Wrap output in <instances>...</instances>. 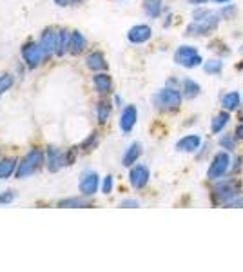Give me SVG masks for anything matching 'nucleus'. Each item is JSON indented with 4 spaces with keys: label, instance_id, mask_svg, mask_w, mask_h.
<instances>
[{
    "label": "nucleus",
    "instance_id": "33",
    "mask_svg": "<svg viewBox=\"0 0 243 272\" xmlns=\"http://www.w3.org/2000/svg\"><path fill=\"white\" fill-rule=\"evenodd\" d=\"M120 207H129V209H133V207H140V203L136 202V200H124V202L120 203Z\"/></svg>",
    "mask_w": 243,
    "mask_h": 272
},
{
    "label": "nucleus",
    "instance_id": "13",
    "mask_svg": "<svg viewBox=\"0 0 243 272\" xmlns=\"http://www.w3.org/2000/svg\"><path fill=\"white\" fill-rule=\"evenodd\" d=\"M64 165H66V154L57 147H49L47 149V169L51 173H57Z\"/></svg>",
    "mask_w": 243,
    "mask_h": 272
},
{
    "label": "nucleus",
    "instance_id": "25",
    "mask_svg": "<svg viewBox=\"0 0 243 272\" xmlns=\"http://www.w3.org/2000/svg\"><path fill=\"white\" fill-rule=\"evenodd\" d=\"M97 116H98V122L100 123H105L109 120V116H111V104H107V102H98L97 105Z\"/></svg>",
    "mask_w": 243,
    "mask_h": 272
},
{
    "label": "nucleus",
    "instance_id": "16",
    "mask_svg": "<svg viewBox=\"0 0 243 272\" xmlns=\"http://www.w3.org/2000/svg\"><path fill=\"white\" fill-rule=\"evenodd\" d=\"M140 154H142V146L140 143H131V146L127 147V151H125L124 158H122V164L125 165V167H131V165H135L136 161H138Z\"/></svg>",
    "mask_w": 243,
    "mask_h": 272
},
{
    "label": "nucleus",
    "instance_id": "20",
    "mask_svg": "<svg viewBox=\"0 0 243 272\" xmlns=\"http://www.w3.org/2000/svg\"><path fill=\"white\" fill-rule=\"evenodd\" d=\"M200 91H201V87L198 82L191 80V78H185V80L181 82V95H183V98H189V100L196 98V96L200 95Z\"/></svg>",
    "mask_w": 243,
    "mask_h": 272
},
{
    "label": "nucleus",
    "instance_id": "2",
    "mask_svg": "<svg viewBox=\"0 0 243 272\" xmlns=\"http://www.w3.org/2000/svg\"><path fill=\"white\" fill-rule=\"evenodd\" d=\"M181 98H183V95H181L180 89H176V87H163V89H160V91L156 93L155 98H153V102H155V105L160 109V111L171 113V111H176V109H180Z\"/></svg>",
    "mask_w": 243,
    "mask_h": 272
},
{
    "label": "nucleus",
    "instance_id": "32",
    "mask_svg": "<svg viewBox=\"0 0 243 272\" xmlns=\"http://www.w3.org/2000/svg\"><path fill=\"white\" fill-rule=\"evenodd\" d=\"M13 200H15V192L13 191L0 192V203H11Z\"/></svg>",
    "mask_w": 243,
    "mask_h": 272
},
{
    "label": "nucleus",
    "instance_id": "15",
    "mask_svg": "<svg viewBox=\"0 0 243 272\" xmlns=\"http://www.w3.org/2000/svg\"><path fill=\"white\" fill-rule=\"evenodd\" d=\"M85 64H87V67L91 71H104V69H107V62H105L104 55H102L100 51H95V53L87 55V58H85Z\"/></svg>",
    "mask_w": 243,
    "mask_h": 272
},
{
    "label": "nucleus",
    "instance_id": "9",
    "mask_svg": "<svg viewBox=\"0 0 243 272\" xmlns=\"http://www.w3.org/2000/svg\"><path fill=\"white\" fill-rule=\"evenodd\" d=\"M98 174L95 171H85L80 180V192L84 196H93L98 191Z\"/></svg>",
    "mask_w": 243,
    "mask_h": 272
},
{
    "label": "nucleus",
    "instance_id": "26",
    "mask_svg": "<svg viewBox=\"0 0 243 272\" xmlns=\"http://www.w3.org/2000/svg\"><path fill=\"white\" fill-rule=\"evenodd\" d=\"M203 69H205V73H209V75H220L221 69H223V62H221L220 58L209 60L203 64Z\"/></svg>",
    "mask_w": 243,
    "mask_h": 272
},
{
    "label": "nucleus",
    "instance_id": "5",
    "mask_svg": "<svg viewBox=\"0 0 243 272\" xmlns=\"http://www.w3.org/2000/svg\"><path fill=\"white\" fill-rule=\"evenodd\" d=\"M174 62L181 67H187V69H193L201 64V57L198 53V49L194 46H181L174 53Z\"/></svg>",
    "mask_w": 243,
    "mask_h": 272
},
{
    "label": "nucleus",
    "instance_id": "37",
    "mask_svg": "<svg viewBox=\"0 0 243 272\" xmlns=\"http://www.w3.org/2000/svg\"><path fill=\"white\" fill-rule=\"evenodd\" d=\"M191 4H194V6H201V4H205L207 0H189Z\"/></svg>",
    "mask_w": 243,
    "mask_h": 272
},
{
    "label": "nucleus",
    "instance_id": "30",
    "mask_svg": "<svg viewBox=\"0 0 243 272\" xmlns=\"http://www.w3.org/2000/svg\"><path fill=\"white\" fill-rule=\"evenodd\" d=\"M97 143H98V134L93 133L87 140H85L84 143H82V149H84V151H91L93 147H97Z\"/></svg>",
    "mask_w": 243,
    "mask_h": 272
},
{
    "label": "nucleus",
    "instance_id": "21",
    "mask_svg": "<svg viewBox=\"0 0 243 272\" xmlns=\"http://www.w3.org/2000/svg\"><path fill=\"white\" fill-rule=\"evenodd\" d=\"M241 105V98H239V95L236 91L232 93H227V95H223V98H221V107L225 109V111H236V109Z\"/></svg>",
    "mask_w": 243,
    "mask_h": 272
},
{
    "label": "nucleus",
    "instance_id": "40",
    "mask_svg": "<svg viewBox=\"0 0 243 272\" xmlns=\"http://www.w3.org/2000/svg\"><path fill=\"white\" fill-rule=\"evenodd\" d=\"M241 51H243V47H241Z\"/></svg>",
    "mask_w": 243,
    "mask_h": 272
},
{
    "label": "nucleus",
    "instance_id": "31",
    "mask_svg": "<svg viewBox=\"0 0 243 272\" xmlns=\"http://www.w3.org/2000/svg\"><path fill=\"white\" fill-rule=\"evenodd\" d=\"M113 185H115V182H113V176H105L104 178V184H102V192H104V194H109V192L113 191Z\"/></svg>",
    "mask_w": 243,
    "mask_h": 272
},
{
    "label": "nucleus",
    "instance_id": "6",
    "mask_svg": "<svg viewBox=\"0 0 243 272\" xmlns=\"http://www.w3.org/2000/svg\"><path fill=\"white\" fill-rule=\"evenodd\" d=\"M229 169H231V156H229L227 151H221L212 158L207 171V178L209 180H220L227 174Z\"/></svg>",
    "mask_w": 243,
    "mask_h": 272
},
{
    "label": "nucleus",
    "instance_id": "41",
    "mask_svg": "<svg viewBox=\"0 0 243 272\" xmlns=\"http://www.w3.org/2000/svg\"><path fill=\"white\" fill-rule=\"evenodd\" d=\"M241 118H243V115H241Z\"/></svg>",
    "mask_w": 243,
    "mask_h": 272
},
{
    "label": "nucleus",
    "instance_id": "28",
    "mask_svg": "<svg viewBox=\"0 0 243 272\" xmlns=\"http://www.w3.org/2000/svg\"><path fill=\"white\" fill-rule=\"evenodd\" d=\"M13 82L15 80H13L11 75H2V77H0V95H4L6 91H9Z\"/></svg>",
    "mask_w": 243,
    "mask_h": 272
},
{
    "label": "nucleus",
    "instance_id": "8",
    "mask_svg": "<svg viewBox=\"0 0 243 272\" xmlns=\"http://www.w3.org/2000/svg\"><path fill=\"white\" fill-rule=\"evenodd\" d=\"M151 173L145 165H136V167L131 169V174H129V182L135 189H143L147 184H149Z\"/></svg>",
    "mask_w": 243,
    "mask_h": 272
},
{
    "label": "nucleus",
    "instance_id": "1",
    "mask_svg": "<svg viewBox=\"0 0 243 272\" xmlns=\"http://www.w3.org/2000/svg\"><path fill=\"white\" fill-rule=\"evenodd\" d=\"M218 24H220V16L216 13H212L211 9L198 8L193 13V22L187 26L185 35L189 37H207L212 31H216Z\"/></svg>",
    "mask_w": 243,
    "mask_h": 272
},
{
    "label": "nucleus",
    "instance_id": "22",
    "mask_svg": "<svg viewBox=\"0 0 243 272\" xmlns=\"http://www.w3.org/2000/svg\"><path fill=\"white\" fill-rule=\"evenodd\" d=\"M162 9H163L162 0H145L143 2V11H145V15L149 19H158Z\"/></svg>",
    "mask_w": 243,
    "mask_h": 272
},
{
    "label": "nucleus",
    "instance_id": "27",
    "mask_svg": "<svg viewBox=\"0 0 243 272\" xmlns=\"http://www.w3.org/2000/svg\"><path fill=\"white\" fill-rule=\"evenodd\" d=\"M58 205H60V207H73L74 209V207H87L89 203L82 198H67V200H62Z\"/></svg>",
    "mask_w": 243,
    "mask_h": 272
},
{
    "label": "nucleus",
    "instance_id": "10",
    "mask_svg": "<svg viewBox=\"0 0 243 272\" xmlns=\"http://www.w3.org/2000/svg\"><path fill=\"white\" fill-rule=\"evenodd\" d=\"M153 37V29L147 24H138V26L131 27L127 33V39L131 44H145Z\"/></svg>",
    "mask_w": 243,
    "mask_h": 272
},
{
    "label": "nucleus",
    "instance_id": "12",
    "mask_svg": "<svg viewBox=\"0 0 243 272\" xmlns=\"http://www.w3.org/2000/svg\"><path fill=\"white\" fill-rule=\"evenodd\" d=\"M201 146V138L198 134H187L183 138L176 142V151L178 153H196Z\"/></svg>",
    "mask_w": 243,
    "mask_h": 272
},
{
    "label": "nucleus",
    "instance_id": "19",
    "mask_svg": "<svg viewBox=\"0 0 243 272\" xmlns=\"http://www.w3.org/2000/svg\"><path fill=\"white\" fill-rule=\"evenodd\" d=\"M85 46H87V40H85V37L82 35L80 31H73V33H71L69 53H73V55H80L82 51L85 49Z\"/></svg>",
    "mask_w": 243,
    "mask_h": 272
},
{
    "label": "nucleus",
    "instance_id": "18",
    "mask_svg": "<svg viewBox=\"0 0 243 272\" xmlns=\"http://www.w3.org/2000/svg\"><path fill=\"white\" fill-rule=\"evenodd\" d=\"M69 44H71V33L66 29L58 31L57 37V55L58 57H64V55L69 51Z\"/></svg>",
    "mask_w": 243,
    "mask_h": 272
},
{
    "label": "nucleus",
    "instance_id": "36",
    "mask_svg": "<svg viewBox=\"0 0 243 272\" xmlns=\"http://www.w3.org/2000/svg\"><path fill=\"white\" fill-rule=\"evenodd\" d=\"M69 2H71V0H54V4H57V6H67Z\"/></svg>",
    "mask_w": 243,
    "mask_h": 272
},
{
    "label": "nucleus",
    "instance_id": "35",
    "mask_svg": "<svg viewBox=\"0 0 243 272\" xmlns=\"http://www.w3.org/2000/svg\"><path fill=\"white\" fill-rule=\"evenodd\" d=\"M236 138L238 140H243V122L238 125V129H236Z\"/></svg>",
    "mask_w": 243,
    "mask_h": 272
},
{
    "label": "nucleus",
    "instance_id": "24",
    "mask_svg": "<svg viewBox=\"0 0 243 272\" xmlns=\"http://www.w3.org/2000/svg\"><path fill=\"white\" fill-rule=\"evenodd\" d=\"M13 173H16V160L15 158H6L0 161V180H6Z\"/></svg>",
    "mask_w": 243,
    "mask_h": 272
},
{
    "label": "nucleus",
    "instance_id": "7",
    "mask_svg": "<svg viewBox=\"0 0 243 272\" xmlns=\"http://www.w3.org/2000/svg\"><path fill=\"white\" fill-rule=\"evenodd\" d=\"M22 58L27 64V67H39L44 62V58H46V53H44L40 44L29 42L22 47Z\"/></svg>",
    "mask_w": 243,
    "mask_h": 272
},
{
    "label": "nucleus",
    "instance_id": "39",
    "mask_svg": "<svg viewBox=\"0 0 243 272\" xmlns=\"http://www.w3.org/2000/svg\"><path fill=\"white\" fill-rule=\"evenodd\" d=\"M82 0H71V4H80Z\"/></svg>",
    "mask_w": 243,
    "mask_h": 272
},
{
    "label": "nucleus",
    "instance_id": "17",
    "mask_svg": "<svg viewBox=\"0 0 243 272\" xmlns=\"http://www.w3.org/2000/svg\"><path fill=\"white\" fill-rule=\"evenodd\" d=\"M93 82H95V87H97V91L100 93V95H109V93L113 91V80L109 75H105V73L97 75V77L93 78Z\"/></svg>",
    "mask_w": 243,
    "mask_h": 272
},
{
    "label": "nucleus",
    "instance_id": "23",
    "mask_svg": "<svg viewBox=\"0 0 243 272\" xmlns=\"http://www.w3.org/2000/svg\"><path fill=\"white\" fill-rule=\"evenodd\" d=\"M229 120H231V116H229V111H225V109H223L220 115L214 116V120H212V123H211V131L214 134L221 133V131H223V127H227Z\"/></svg>",
    "mask_w": 243,
    "mask_h": 272
},
{
    "label": "nucleus",
    "instance_id": "4",
    "mask_svg": "<svg viewBox=\"0 0 243 272\" xmlns=\"http://www.w3.org/2000/svg\"><path fill=\"white\" fill-rule=\"evenodd\" d=\"M44 164V153L40 149H33L24 156V160L16 167V178H26L31 176L35 171H39V167Z\"/></svg>",
    "mask_w": 243,
    "mask_h": 272
},
{
    "label": "nucleus",
    "instance_id": "14",
    "mask_svg": "<svg viewBox=\"0 0 243 272\" xmlns=\"http://www.w3.org/2000/svg\"><path fill=\"white\" fill-rule=\"evenodd\" d=\"M57 37L58 33H54L53 29H46L40 37V46H42L44 53H46V58H49L51 55L57 53Z\"/></svg>",
    "mask_w": 243,
    "mask_h": 272
},
{
    "label": "nucleus",
    "instance_id": "34",
    "mask_svg": "<svg viewBox=\"0 0 243 272\" xmlns=\"http://www.w3.org/2000/svg\"><path fill=\"white\" fill-rule=\"evenodd\" d=\"M234 13H236V8H234V6H229V8H223V9H221V15L227 16V19H232V16H234Z\"/></svg>",
    "mask_w": 243,
    "mask_h": 272
},
{
    "label": "nucleus",
    "instance_id": "11",
    "mask_svg": "<svg viewBox=\"0 0 243 272\" xmlns=\"http://www.w3.org/2000/svg\"><path fill=\"white\" fill-rule=\"evenodd\" d=\"M136 120H138V111H136L135 105H127V107L122 111L120 116V129L124 134H129L133 131V127L136 125Z\"/></svg>",
    "mask_w": 243,
    "mask_h": 272
},
{
    "label": "nucleus",
    "instance_id": "38",
    "mask_svg": "<svg viewBox=\"0 0 243 272\" xmlns=\"http://www.w3.org/2000/svg\"><path fill=\"white\" fill-rule=\"evenodd\" d=\"M212 2H216V4H227V2H231V0H212Z\"/></svg>",
    "mask_w": 243,
    "mask_h": 272
},
{
    "label": "nucleus",
    "instance_id": "29",
    "mask_svg": "<svg viewBox=\"0 0 243 272\" xmlns=\"http://www.w3.org/2000/svg\"><path fill=\"white\" fill-rule=\"evenodd\" d=\"M236 140H238V138L225 134V136H221V138H220V146L223 147V149H227V151H232V149H236Z\"/></svg>",
    "mask_w": 243,
    "mask_h": 272
},
{
    "label": "nucleus",
    "instance_id": "3",
    "mask_svg": "<svg viewBox=\"0 0 243 272\" xmlns=\"http://www.w3.org/2000/svg\"><path fill=\"white\" fill-rule=\"evenodd\" d=\"M239 192H241V185L236 180L221 182L212 191V202L216 203V205H229L232 200L238 198Z\"/></svg>",
    "mask_w": 243,
    "mask_h": 272
}]
</instances>
